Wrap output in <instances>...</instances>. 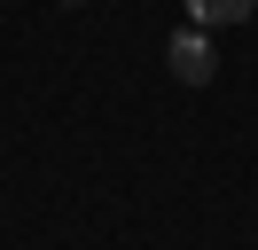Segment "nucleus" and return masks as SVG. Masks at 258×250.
Instances as JSON below:
<instances>
[{
  "mask_svg": "<svg viewBox=\"0 0 258 250\" xmlns=\"http://www.w3.org/2000/svg\"><path fill=\"white\" fill-rule=\"evenodd\" d=\"M164 62H172V78H180V86H204V78L211 71H219V55H211V39H204V31H172V47H164Z\"/></svg>",
  "mask_w": 258,
  "mask_h": 250,
  "instance_id": "nucleus-1",
  "label": "nucleus"
},
{
  "mask_svg": "<svg viewBox=\"0 0 258 250\" xmlns=\"http://www.w3.org/2000/svg\"><path fill=\"white\" fill-rule=\"evenodd\" d=\"M258 0H188V24L196 31H219V24H250Z\"/></svg>",
  "mask_w": 258,
  "mask_h": 250,
  "instance_id": "nucleus-2",
  "label": "nucleus"
}]
</instances>
